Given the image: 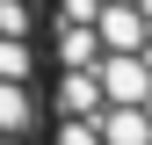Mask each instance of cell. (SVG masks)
<instances>
[{"instance_id": "obj_2", "label": "cell", "mask_w": 152, "mask_h": 145, "mask_svg": "<svg viewBox=\"0 0 152 145\" xmlns=\"http://www.w3.org/2000/svg\"><path fill=\"white\" fill-rule=\"evenodd\" d=\"M0 145H44V0H0Z\"/></svg>"}, {"instance_id": "obj_1", "label": "cell", "mask_w": 152, "mask_h": 145, "mask_svg": "<svg viewBox=\"0 0 152 145\" xmlns=\"http://www.w3.org/2000/svg\"><path fill=\"white\" fill-rule=\"evenodd\" d=\"M145 0H44V145H152Z\"/></svg>"}]
</instances>
